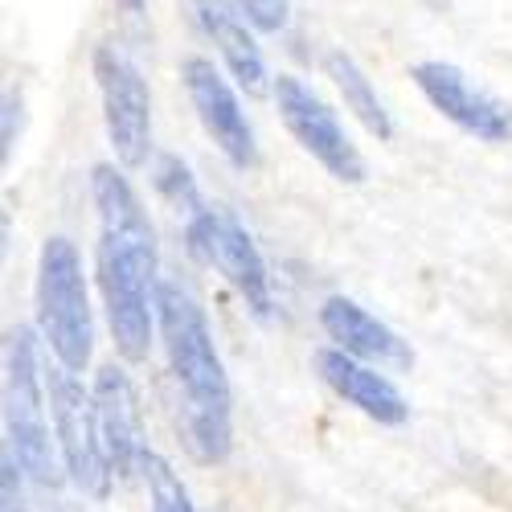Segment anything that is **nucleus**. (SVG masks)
Masks as SVG:
<instances>
[{"mask_svg":"<svg viewBox=\"0 0 512 512\" xmlns=\"http://www.w3.org/2000/svg\"><path fill=\"white\" fill-rule=\"evenodd\" d=\"M95 410H99V435H103V451L107 463L119 480H132L140 476L148 443H144V414H140V398L136 386L127 377L123 365H103L95 373Z\"/></svg>","mask_w":512,"mask_h":512,"instance_id":"nucleus-11","label":"nucleus"},{"mask_svg":"<svg viewBox=\"0 0 512 512\" xmlns=\"http://www.w3.org/2000/svg\"><path fill=\"white\" fill-rule=\"evenodd\" d=\"M271 95H275L279 119L291 132V140L300 144L328 177L345 181V185H361L365 181V160H361L357 144L345 136V127H340L336 111L308 87L304 78L279 74Z\"/></svg>","mask_w":512,"mask_h":512,"instance_id":"nucleus-7","label":"nucleus"},{"mask_svg":"<svg viewBox=\"0 0 512 512\" xmlns=\"http://www.w3.org/2000/svg\"><path fill=\"white\" fill-rule=\"evenodd\" d=\"M185 242H189V250L197 254L201 263L218 267V275L242 295L246 308L259 320H267L275 312V291H271L267 263H263L259 246L250 242V234L234 218L209 209V213H201L197 222L185 226Z\"/></svg>","mask_w":512,"mask_h":512,"instance_id":"nucleus-8","label":"nucleus"},{"mask_svg":"<svg viewBox=\"0 0 512 512\" xmlns=\"http://www.w3.org/2000/svg\"><path fill=\"white\" fill-rule=\"evenodd\" d=\"M152 189L168 201V209L181 213L185 226L197 222L201 213H209V205H205V197H201V189H197V177L189 173V164H185L177 152H160V156L152 160Z\"/></svg>","mask_w":512,"mask_h":512,"instance_id":"nucleus-16","label":"nucleus"},{"mask_svg":"<svg viewBox=\"0 0 512 512\" xmlns=\"http://www.w3.org/2000/svg\"><path fill=\"white\" fill-rule=\"evenodd\" d=\"M17 127H21V91H5V115H0V160H13V144H17Z\"/></svg>","mask_w":512,"mask_h":512,"instance_id":"nucleus-19","label":"nucleus"},{"mask_svg":"<svg viewBox=\"0 0 512 512\" xmlns=\"http://www.w3.org/2000/svg\"><path fill=\"white\" fill-rule=\"evenodd\" d=\"M46 406H50V390L37 361L33 328L17 324L5 336V435H9L5 451L21 463V472L33 484L58 488L66 467L58 455V439H50Z\"/></svg>","mask_w":512,"mask_h":512,"instance_id":"nucleus-3","label":"nucleus"},{"mask_svg":"<svg viewBox=\"0 0 512 512\" xmlns=\"http://www.w3.org/2000/svg\"><path fill=\"white\" fill-rule=\"evenodd\" d=\"M414 87L443 119H451L459 132L476 136L484 144H508L512 140V107L476 87L459 66L451 62H414L410 66Z\"/></svg>","mask_w":512,"mask_h":512,"instance_id":"nucleus-9","label":"nucleus"},{"mask_svg":"<svg viewBox=\"0 0 512 512\" xmlns=\"http://www.w3.org/2000/svg\"><path fill=\"white\" fill-rule=\"evenodd\" d=\"M33 300H37L41 345L54 353L58 365H66L70 373H82L95 353V316H91L82 259H78L70 238L54 234V238H46V246H41Z\"/></svg>","mask_w":512,"mask_h":512,"instance_id":"nucleus-4","label":"nucleus"},{"mask_svg":"<svg viewBox=\"0 0 512 512\" xmlns=\"http://www.w3.org/2000/svg\"><path fill=\"white\" fill-rule=\"evenodd\" d=\"M205 37L218 46L226 74L238 82L246 95H263L267 91V58L259 50V41L250 33L246 13L234 5V0H189Z\"/></svg>","mask_w":512,"mask_h":512,"instance_id":"nucleus-14","label":"nucleus"},{"mask_svg":"<svg viewBox=\"0 0 512 512\" xmlns=\"http://www.w3.org/2000/svg\"><path fill=\"white\" fill-rule=\"evenodd\" d=\"M91 197L99 209V242H95V279L107 308V324L123 361H144L156 328V295H160V250L148 209L140 205L123 164L91 168Z\"/></svg>","mask_w":512,"mask_h":512,"instance_id":"nucleus-1","label":"nucleus"},{"mask_svg":"<svg viewBox=\"0 0 512 512\" xmlns=\"http://www.w3.org/2000/svg\"><path fill=\"white\" fill-rule=\"evenodd\" d=\"M234 5L246 13V21L263 33H279L287 25L291 13V0H234Z\"/></svg>","mask_w":512,"mask_h":512,"instance_id":"nucleus-18","label":"nucleus"},{"mask_svg":"<svg viewBox=\"0 0 512 512\" xmlns=\"http://www.w3.org/2000/svg\"><path fill=\"white\" fill-rule=\"evenodd\" d=\"M181 82H185V95L201 119V127L213 136V144L222 148V156L234 168H254L259 164V144H254V127L242 111V99L234 91V82L222 74V66H213L209 58L193 54L181 62Z\"/></svg>","mask_w":512,"mask_h":512,"instance_id":"nucleus-10","label":"nucleus"},{"mask_svg":"<svg viewBox=\"0 0 512 512\" xmlns=\"http://www.w3.org/2000/svg\"><path fill=\"white\" fill-rule=\"evenodd\" d=\"M46 390H50V418H54V439H58V455H62V467H66V480L82 496L107 500L115 472H111L107 451H103L95 394L82 390L78 373H70L58 361L46 373Z\"/></svg>","mask_w":512,"mask_h":512,"instance_id":"nucleus-5","label":"nucleus"},{"mask_svg":"<svg viewBox=\"0 0 512 512\" xmlns=\"http://www.w3.org/2000/svg\"><path fill=\"white\" fill-rule=\"evenodd\" d=\"M0 472H5V476H0V500H5V508H0V512H29L25 508V500H21V463L5 451V463H0Z\"/></svg>","mask_w":512,"mask_h":512,"instance_id":"nucleus-20","label":"nucleus"},{"mask_svg":"<svg viewBox=\"0 0 512 512\" xmlns=\"http://www.w3.org/2000/svg\"><path fill=\"white\" fill-rule=\"evenodd\" d=\"M115 9L127 17V21H140L148 13V0H115Z\"/></svg>","mask_w":512,"mask_h":512,"instance_id":"nucleus-21","label":"nucleus"},{"mask_svg":"<svg viewBox=\"0 0 512 512\" xmlns=\"http://www.w3.org/2000/svg\"><path fill=\"white\" fill-rule=\"evenodd\" d=\"M431 5H447V0H431Z\"/></svg>","mask_w":512,"mask_h":512,"instance_id":"nucleus-22","label":"nucleus"},{"mask_svg":"<svg viewBox=\"0 0 512 512\" xmlns=\"http://www.w3.org/2000/svg\"><path fill=\"white\" fill-rule=\"evenodd\" d=\"M95 82L103 99V123L107 140L115 148V160L123 168H144L152 156V91L140 66L115 46H99L95 58Z\"/></svg>","mask_w":512,"mask_h":512,"instance_id":"nucleus-6","label":"nucleus"},{"mask_svg":"<svg viewBox=\"0 0 512 512\" xmlns=\"http://www.w3.org/2000/svg\"><path fill=\"white\" fill-rule=\"evenodd\" d=\"M156 328H160V345L168 357V373H173L177 390L185 398L189 447L197 451L201 463L230 459L234 394H230V377H226L218 345H213L205 312L197 308V300L185 287L164 279L156 295Z\"/></svg>","mask_w":512,"mask_h":512,"instance_id":"nucleus-2","label":"nucleus"},{"mask_svg":"<svg viewBox=\"0 0 512 512\" xmlns=\"http://www.w3.org/2000/svg\"><path fill=\"white\" fill-rule=\"evenodd\" d=\"M140 476H144V484H148V504H152V512H197V504H193L185 480L173 472V463H168L164 455L148 451Z\"/></svg>","mask_w":512,"mask_h":512,"instance_id":"nucleus-17","label":"nucleus"},{"mask_svg":"<svg viewBox=\"0 0 512 512\" xmlns=\"http://www.w3.org/2000/svg\"><path fill=\"white\" fill-rule=\"evenodd\" d=\"M316 373L340 402H349L353 410H361L365 418H373L381 426H402L410 418V402L402 398V390L394 386V381L377 365H369V361H361L345 349H336V345L320 349L316 353Z\"/></svg>","mask_w":512,"mask_h":512,"instance_id":"nucleus-12","label":"nucleus"},{"mask_svg":"<svg viewBox=\"0 0 512 512\" xmlns=\"http://www.w3.org/2000/svg\"><path fill=\"white\" fill-rule=\"evenodd\" d=\"M324 70H328V78H332V87L340 91V99H345V107L361 119L365 132L377 136L381 144L394 140V119H390L386 103H381V95L373 91L369 74L357 66V58L345 54V50H328V54H324Z\"/></svg>","mask_w":512,"mask_h":512,"instance_id":"nucleus-15","label":"nucleus"},{"mask_svg":"<svg viewBox=\"0 0 512 512\" xmlns=\"http://www.w3.org/2000/svg\"><path fill=\"white\" fill-rule=\"evenodd\" d=\"M320 328L336 349H345V353H353L377 369L402 373L414 365V353H410L406 340L390 324H381L373 312H365L357 300H349V295H328L320 304Z\"/></svg>","mask_w":512,"mask_h":512,"instance_id":"nucleus-13","label":"nucleus"}]
</instances>
